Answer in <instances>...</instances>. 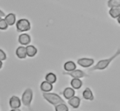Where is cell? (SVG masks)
Wrapping results in <instances>:
<instances>
[{
	"label": "cell",
	"instance_id": "obj_1",
	"mask_svg": "<svg viewBox=\"0 0 120 111\" xmlns=\"http://www.w3.org/2000/svg\"><path fill=\"white\" fill-rule=\"evenodd\" d=\"M120 55V49L116 52V54L112 55L111 57H110L109 59H105V60H101L97 62V64L95 65L94 67H92L90 69V71H95V70H104L105 68L109 67V65L112 62L114 59H116L117 56H119Z\"/></svg>",
	"mask_w": 120,
	"mask_h": 111
},
{
	"label": "cell",
	"instance_id": "obj_2",
	"mask_svg": "<svg viewBox=\"0 0 120 111\" xmlns=\"http://www.w3.org/2000/svg\"><path fill=\"white\" fill-rule=\"evenodd\" d=\"M42 96H43V98L46 101H47L49 103H51L52 105H54V106L60 104V103H65L64 101L62 100V98L60 97L59 94H54V93L43 92Z\"/></svg>",
	"mask_w": 120,
	"mask_h": 111
},
{
	"label": "cell",
	"instance_id": "obj_3",
	"mask_svg": "<svg viewBox=\"0 0 120 111\" xmlns=\"http://www.w3.org/2000/svg\"><path fill=\"white\" fill-rule=\"evenodd\" d=\"M16 28L19 32H27L31 29L30 21L26 18H20L19 20L16 22Z\"/></svg>",
	"mask_w": 120,
	"mask_h": 111
},
{
	"label": "cell",
	"instance_id": "obj_4",
	"mask_svg": "<svg viewBox=\"0 0 120 111\" xmlns=\"http://www.w3.org/2000/svg\"><path fill=\"white\" fill-rule=\"evenodd\" d=\"M33 96H34L33 90L31 88H26L22 94V98H21L22 103L26 107H30L31 102L33 101Z\"/></svg>",
	"mask_w": 120,
	"mask_h": 111
},
{
	"label": "cell",
	"instance_id": "obj_5",
	"mask_svg": "<svg viewBox=\"0 0 120 111\" xmlns=\"http://www.w3.org/2000/svg\"><path fill=\"white\" fill-rule=\"evenodd\" d=\"M63 74L65 75H68L70 77L72 78H78V79H81V78H83V77H88L89 75L87 74H85L83 71L82 70H78V69H75V70L73 71H70V72H64Z\"/></svg>",
	"mask_w": 120,
	"mask_h": 111
},
{
	"label": "cell",
	"instance_id": "obj_6",
	"mask_svg": "<svg viewBox=\"0 0 120 111\" xmlns=\"http://www.w3.org/2000/svg\"><path fill=\"white\" fill-rule=\"evenodd\" d=\"M93 59H90V58H81L77 61L78 65H80L82 67H90L94 64Z\"/></svg>",
	"mask_w": 120,
	"mask_h": 111
},
{
	"label": "cell",
	"instance_id": "obj_7",
	"mask_svg": "<svg viewBox=\"0 0 120 111\" xmlns=\"http://www.w3.org/2000/svg\"><path fill=\"white\" fill-rule=\"evenodd\" d=\"M19 42L22 46H28L31 43V37L27 33H22L19 36Z\"/></svg>",
	"mask_w": 120,
	"mask_h": 111
},
{
	"label": "cell",
	"instance_id": "obj_8",
	"mask_svg": "<svg viewBox=\"0 0 120 111\" xmlns=\"http://www.w3.org/2000/svg\"><path fill=\"white\" fill-rule=\"evenodd\" d=\"M21 100H20L19 98L18 97V96H11L10 99V101H9V103H10V107L11 108H19L20 106H21Z\"/></svg>",
	"mask_w": 120,
	"mask_h": 111
},
{
	"label": "cell",
	"instance_id": "obj_9",
	"mask_svg": "<svg viewBox=\"0 0 120 111\" xmlns=\"http://www.w3.org/2000/svg\"><path fill=\"white\" fill-rule=\"evenodd\" d=\"M16 55L18 56L19 59H25L27 56L26 47H25L24 46L18 47L17 50H16Z\"/></svg>",
	"mask_w": 120,
	"mask_h": 111
},
{
	"label": "cell",
	"instance_id": "obj_10",
	"mask_svg": "<svg viewBox=\"0 0 120 111\" xmlns=\"http://www.w3.org/2000/svg\"><path fill=\"white\" fill-rule=\"evenodd\" d=\"M81 103V99L78 96H73L72 98H70L68 100V104L74 108H78L79 106H80Z\"/></svg>",
	"mask_w": 120,
	"mask_h": 111
},
{
	"label": "cell",
	"instance_id": "obj_11",
	"mask_svg": "<svg viewBox=\"0 0 120 111\" xmlns=\"http://www.w3.org/2000/svg\"><path fill=\"white\" fill-rule=\"evenodd\" d=\"M4 19L7 22L8 25L11 26V25H13L14 24L16 23V15L12 13V12H11V13L7 14L6 16L4 17Z\"/></svg>",
	"mask_w": 120,
	"mask_h": 111
},
{
	"label": "cell",
	"instance_id": "obj_12",
	"mask_svg": "<svg viewBox=\"0 0 120 111\" xmlns=\"http://www.w3.org/2000/svg\"><path fill=\"white\" fill-rule=\"evenodd\" d=\"M75 91L73 88H66L63 91V96L68 100L75 96Z\"/></svg>",
	"mask_w": 120,
	"mask_h": 111
},
{
	"label": "cell",
	"instance_id": "obj_13",
	"mask_svg": "<svg viewBox=\"0 0 120 111\" xmlns=\"http://www.w3.org/2000/svg\"><path fill=\"white\" fill-rule=\"evenodd\" d=\"M40 89H41L42 92H47H47H50L53 89V84L49 83L47 81H42L41 84H40Z\"/></svg>",
	"mask_w": 120,
	"mask_h": 111
},
{
	"label": "cell",
	"instance_id": "obj_14",
	"mask_svg": "<svg viewBox=\"0 0 120 111\" xmlns=\"http://www.w3.org/2000/svg\"><path fill=\"white\" fill-rule=\"evenodd\" d=\"M76 69V64L72 61H67L65 64H64V70L66 72H70V71H73Z\"/></svg>",
	"mask_w": 120,
	"mask_h": 111
},
{
	"label": "cell",
	"instance_id": "obj_15",
	"mask_svg": "<svg viewBox=\"0 0 120 111\" xmlns=\"http://www.w3.org/2000/svg\"><path fill=\"white\" fill-rule=\"evenodd\" d=\"M82 96H83L85 100H88V101H93L94 100L93 93H92V91H91V89L90 88H85V90L82 93Z\"/></svg>",
	"mask_w": 120,
	"mask_h": 111
},
{
	"label": "cell",
	"instance_id": "obj_16",
	"mask_svg": "<svg viewBox=\"0 0 120 111\" xmlns=\"http://www.w3.org/2000/svg\"><path fill=\"white\" fill-rule=\"evenodd\" d=\"M70 84H71L74 89H79L82 86V81L78 78H73L72 81H70Z\"/></svg>",
	"mask_w": 120,
	"mask_h": 111
},
{
	"label": "cell",
	"instance_id": "obj_17",
	"mask_svg": "<svg viewBox=\"0 0 120 111\" xmlns=\"http://www.w3.org/2000/svg\"><path fill=\"white\" fill-rule=\"evenodd\" d=\"M109 14L111 18H117L120 16V7H113L110 8L109 11Z\"/></svg>",
	"mask_w": 120,
	"mask_h": 111
},
{
	"label": "cell",
	"instance_id": "obj_18",
	"mask_svg": "<svg viewBox=\"0 0 120 111\" xmlns=\"http://www.w3.org/2000/svg\"><path fill=\"white\" fill-rule=\"evenodd\" d=\"M26 54L28 57H34L37 54V48L34 46L28 45L26 46Z\"/></svg>",
	"mask_w": 120,
	"mask_h": 111
},
{
	"label": "cell",
	"instance_id": "obj_19",
	"mask_svg": "<svg viewBox=\"0 0 120 111\" xmlns=\"http://www.w3.org/2000/svg\"><path fill=\"white\" fill-rule=\"evenodd\" d=\"M45 78H46V81H48V82L51 83V84L55 83L57 81V76L53 74V73H48V74L46 75V77Z\"/></svg>",
	"mask_w": 120,
	"mask_h": 111
},
{
	"label": "cell",
	"instance_id": "obj_20",
	"mask_svg": "<svg viewBox=\"0 0 120 111\" xmlns=\"http://www.w3.org/2000/svg\"><path fill=\"white\" fill-rule=\"evenodd\" d=\"M107 4H108V7L110 8L120 7V0H109Z\"/></svg>",
	"mask_w": 120,
	"mask_h": 111
},
{
	"label": "cell",
	"instance_id": "obj_21",
	"mask_svg": "<svg viewBox=\"0 0 120 111\" xmlns=\"http://www.w3.org/2000/svg\"><path fill=\"white\" fill-rule=\"evenodd\" d=\"M54 107H55V111H68V108L65 103H60Z\"/></svg>",
	"mask_w": 120,
	"mask_h": 111
},
{
	"label": "cell",
	"instance_id": "obj_22",
	"mask_svg": "<svg viewBox=\"0 0 120 111\" xmlns=\"http://www.w3.org/2000/svg\"><path fill=\"white\" fill-rule=\"evenodd\" d=\"M8 24L7 22L5 21L4 18H1V20H0V30H6L7 28H8Z\"/></svg>",
	"mask_w": 120,
	"mask_h": 111
},
{
	"label": "cell",
	"instance_id": "obj_23",
	"mask_svg": "<svg viewBox=\"0 0 120 111\" xmlns=\"http://www.w3.org/2000/svg\"><path fill=\"white\" fill-rule=\"evenodd\" d=\"M6 54L4 52L2 49H0V61H4L6 60Z\"/></svg>",
	"mask_w": 120,
	"mask_h": 111
},
{
	"label": "cell",
	"instance_id": "obj_24",
	"mask_svg": "<svg viewBox=\"0 0 120 111\" xmlns=\"http://www.w3.org/2000/svg\"><path fill=\"white\" fill-rule=\"evenodd\" d=\"M5 16H6V15L4 14V12L3 11L0 9V17H1V18H4V17H5Z\"/></svg>",
	"mask_w": 120,
	"mask_h": 111
},
{
	"label": "cell",
	"instance_id": "obj_25",
	"mask_svg": "<svg viewBox=\"0 0 120 111\" xmlns=\"http://www.w3.org/2000/svg\"><path fill=\"white\" fill-rule=\"evenodd\" d=\"M11 111H21L19 108H11Z\"/></svg>",
	"mask_w": 120,
	"mask_h": 111
},
{
	"label": "cell",
	"instance_id": "obj_26",
	"mask_svg": "<svg viewBox=\"0 0 120 111\" xmlns=\"http://www.w3.org/2000/svg\"><path fill=\"white\" fill-rule=\"evenodd\" d=\"M2 66H3V63H2V61H0V69L2 68Z\"/></svg>",
	"mask_w": 120,
	"mask_h": 111
},
{
	"label": "cell",
	"instance_id": "obj_27",
	"mask_svg": "<svg viewBox=\"0 0 120 111\" xmlns=\"http://www.w3.org/2000/svg\"><path fill=\"white\" fill-rule=\"evenodd\" d=\"M117 22H118V24H120V16L117 18Z\"/></svg>",
	"mask_w": 120,
	"mask_h": 111
},
{
	"label": "cell",
	"instance_id": "obj_28",
	"mask_svg": "<svg viewBox=\"0 0 120 111\" xmlns=\"http://www.w3.org/2000/svg\"><path fill=\"white\" fill-rule=\"evenodd\" d=\"M1 18H1V17H0V20H1Z\"/></svg>",
	"mask_w": 120,
	"mask_h": 111
}]
</instances>
